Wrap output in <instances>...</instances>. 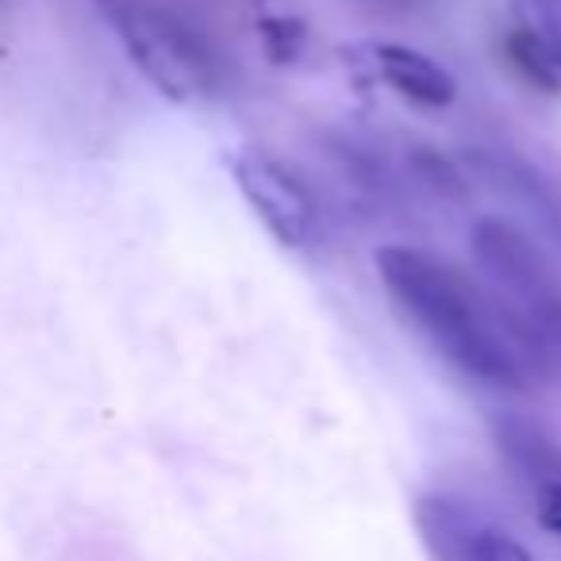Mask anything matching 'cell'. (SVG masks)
I'll list each match as a JSON object with an SVG mask.
<instances>
[{
    "mask_svg": "<svg viewBox=\"0 0 561 561\" xmlns=\"http://www.w3.org/2000/svg\"><path fill=\"white\" fill-rule=\"evenodd\" d=\"M231 178L239 185L242 201L250 204L262 227L280 242L285 250L312 247L316 227H320V208L305 181L285 162L262 147H239L231 154Z\"/></svg>",
    "mask_w": 561,
    "mask_h": 561,
    "instance_id": "cell-4",
    "label": "cell"
},
{
    "mask_svg": "<svg viewBox=\"0 0 561 561\" xmlns=\"http://www.w3.org/2000/svg\"><path fill=\"white\" fill-rule=\"evenodd\" d=\"M420 527L443 561H535V553L512 530L481 519L446 496L423 500Z\"/></svg>",
    "mask_w": 561,
    "mask_h": 561,
    "instance_id": "cell-5",
    "label": "cell"
},
{
    "mask_svg": "<svg viewBox=\"0 0 561 561\" xmlns=\"http://www.w3.org/2000/svg\"><path fill=\"white\" fill-rule=\"evenodd\" d=\"M257 39H262L270 62L289 66V62H297L300 50H305L308 27L289 16H265V20H257Z\"/></svg>",
    "mask_w": 561,
    "mask_h": 561,
    "instance_id": "cell-9",
    "label": "cell"
},
{
    "mask_svg": "<svg viewBox=\"0 0 561 561\" xmlns=\"http://www.w3.org/2000/svg\"><path fill=\"white\" fill-rule=\"evenodd\" d=\"M504 47H507V58H512V66L530 81V85L542 89V93H561V66H558V58H553L550 50H546L542 43L535 39V35H527L523 27H515V32H507Z\"/></svg>",
    "mask_w": 561,
    "mask_h": 561,
    "instance_id": "cell-7",
    "label": "cell"
},
{
    "mask_svg": "<svg viewBox=\"0 0 561 561\" xmlns=\"http://www.w3.org/2000/svg\"><path fill=\"white\" fill-rule=\"evenodd\" d=\"M473 257L489 285V305L515 354L535 374H561V277L530 234L500 216L469 231Z\"/></svg>",
    "mask_w": 561,
    "mask_h": 561,
    "instance_id": "cell-2",
    "label": "cell"
},
{
    "mask_svg": "<svg viewBox=\"0 0 561 561\" xmlns=\"http://www.w3.org/2000/svg\"><path fill=\"white\" fill-rule=\"evenodd\" d=\"M374 262L397 308L446 362L492 389H527L530 369L515 354L489 297L466 273L415 247H381Z\"/></svg>",
    "mask_w": 561,
    "mask_h": 561,
    "instance_id": "cell-1",
    "label": "cell"
},
{
    "mask_svg": "<svg viewBox=\"0 0 561 561\" xmlns=\"http://www.w3.org/2000/svg\"><path fill=\"white\" fill-rule=\"evenodd\" d=\"M96 9L108 16L127 58L165 101L188 104L211 93L216 85L211 55L170 12L154 9L150 0H96Z\"/></svg>",
    "mask_w": 561,
    "mask_h": 561,
    "instance_id": "cell-3",
    "label": "cell"
},
{
    "mask_svg": "<svg viewBox=\"0 0 561 561\" xmlns=\"http://www.w3.org/2000/svg\"><path fill=\"white\" fill-rule=\"evenodd\" d=\"M535 512H538V523H542L550 535L561 538V473L535 481Z\"/></svg>",
    "mask_w": 561,
    "mask_h": 561,
    "instance_id": "cell-11",
    "label": "cell"
},
{
    "mask_svg": "<svg viewBox=\"0 0 561 561\" xmlns=\"http://www.w3.org/2000/svg\"><path fill=\"white\" fill-rule=\"evenodd\" d=\"M412 173L423 181V185L431 188V193L438 196H450V201H458V196H466V181H461V173L454 170L450 162H446L438 150L431 147H412Z\"/></svg>",
    "mask_w": 561,
    "mask_h": 561,
    "instance_id": "cell-10",
    "label": "cell"
},
{
    "mask_svg": "<svg viewBox=\"0 0 561 561\" xmlns=\"http://www.w3.org/2000/svg\"><path fill=\"white\" fill-rule=\"evenodd\" d=\"M512 12L527 35H535L561 66V0H512Z\"/></svg>",
    "mask_w": 561,
    "mask_h": 561,
    "instance_id": "cell-8",
    "label": "cell"
},
{
    "mask_svg": "<svg viewBox=\"0 0 561 561\" xmlns=\"http://www.w3.org/2000/svg\"><path fill=\"white\" fill-rule=\"evenodd\" d=\"M374 66L404 101L420 104V108H450L458 101L454 73L443 70L423 50L400 47V43H381V47H374Z\"/></svg>",
    "mask_w": 561,
    "mask_h": 561,
    "instance_id": "cell-6",
    "label": "cell"
}]
</instances>
